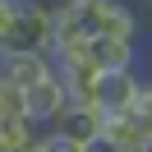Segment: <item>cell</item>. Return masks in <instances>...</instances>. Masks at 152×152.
Masks as SVG:
<instances>
[{"instance_id": "obj_11", "label": "cell", "mask_w": 152, "mask_h": 152, "mask_svg": "<svg viewBox=\"0 0 152 152\" xmlns=\"http://www.w3.org/2000/svg\"><path fill=\"white\" fill-rule=\"evenodd\" d=\"M10 19H14V0H0V51H5V37H10Z\"/></svg>"}, {"instance_id": "obj_10", "label": "cell", "mask_w": 152, "mask_h": 152, "mask_svg": "<svg viewBox=\"0 0 152 152\" xmlns=\"http://www.w3.org/2000/svg\"><path fill=\"white\" fill-rule=\"evenodd\" d=\"M10 115H19V88L0 78V120H10Z\"/></svg>"}, {"instance_id": "obj_8", "label": "cell", "mask_w": 152, "mask_h": 152, "mask_svg": "<svg viewBox=\"0 0 152 152\" xmlns=\"http://www.w3.org/2000/svg\"><path fill=\"white\" fill-rule=\"evenodd\" d=\"M37 143V129H32L23 115H10V120H0V152H23Z\"/></svg>"}, {"instance_id": "obj_4", "label": "cell", "mask_w": 152, "mask_h": 152, "mask_svg": "<svg viewBox=\"0 0 152 152\" xmlns=\"http://www.w3.org/2000/svg\"><path fill=\"white\" fill-rule=\"evenodd\" d=\"M102 143L106 152H129V148H148L152 143V115H102Z\"/></svg>"}, {"instance_id": "obj_7", "label": "cell", "mask_w": 152, "mask_h": 152, "mask_svg": "<svg viewBox=\"0 0 152 152\" xmlns=\"http://www.w3.org/2000/svg\"><path fill=\"white\" fill-rule=\"evenodd\" d=\"M56 129H65L69 138H78V143H88V148H92V143L102 138V115H97L92 106H69V111L60 115Z\"/></svg>"}, {"instance_id": "obj_6", "label": "cell", "mask_w": 152, "mask_h": 152, "mask_svg": "<svg viewBox=\"0 0 152 152\" xmlns=\"http://www.w3.org/2000/svg\"><path fill=\"white\" fill-rule=\"evenodd\" d=\"M0 78L23 92V88L51 78V56L46 51H5V56H0Z\"/></svg>"}, {"instance_id": "obj_2", "label": "cell", "mask_w": 152, "mask_h": 152, "mask_svg": "<svg viewBox=\"0 0 152 152\" xmlns=\"http://www.w3.org/2000/svg\"><path fill=\"white\" fill-rule=\"evenodd\" d=\"M51 28H56V0H14L5 51H51Z\"/></svg>"}, {"instance_id": "obj_9", "label": "cell", "mask_w": 152, "mask_h": 152, "mask_svg": "<svg viewBox=\"0 0 152 152\" xmlns=\"http://www.w3.org/2000/svg\"><path fill=\"white\" fill-rule=\"evenodd\" d=\"M42 152H92L88 143L69 138L65 129H42Z\"/></svg>"}, {"instance_id": "obj_3", "label": "cell", "mask_w": 152, "mask_h": 152, "mask_svg": "<svg viewBox=\"0 0 152 152\" xmlns=\"http://www.w3.org/2000/svg\"><path fill=\"white\" fill-rule=\"evenodd\" d=\"M65 111H69V102H65V92H60L56 74L19 92V115H23V120H28V124H32L37 134H42V129H56Z\"/></svg>"}, {"instance_id": "obj_5", "label": "cell", "mask_w": 152, "mask_h": 152, "mask_svg": "<svg viewBox=\"0 0 152 152\" xmlns=\"http://www.w3.org/2000/svg\"><path fill=\"white\" fill-rule=\"evenodd\" d=\"M83 60L97 69V74L134 69V65H138V42H124V37H88L83 42Z\"/></svg>"}, {"instance_id": "obj_1", "label": "cell", "mask_w": 152, "mask_h": 152, "mask_svg": "<svg viewBox=\"0 0 152 152\" xmlns=\"http://www.w3.org/2000/svg\"><path fill=\"white\" fill-rule=\"evenodd\" d=\"M92 111L97 115H129V111L152 115V88H148L143 65L97 74V83H92Z\"/></svg>"}]
</instances>
